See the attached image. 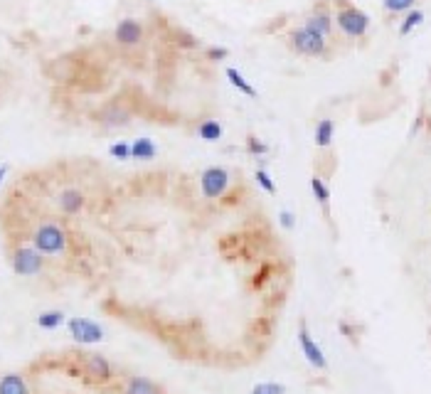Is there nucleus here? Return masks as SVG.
I'll return each mask as SVG.
<instances>
[{"label": "nucleus", "mask_w": 431, "mask_h": 394, "mask_svg": "<svg viewBox=\"0 0 431 394\" xmlns=\"http://www.w3.org/2000/svg\"><path fill=\"white\" fill-rule=\"evenodd\" d=\"M246 146H249V150H252L254 156H264V153L269 150V146L264 143V141H259L257 136H249V138H246Z\"/></svg>", "instance_id": "26"}, {"label": "nucleus", "mask_w": 431, "mask_h": 394, "mask_svg": "<svg viewBox=\"0 0 431 394\" xmlns=\"http://www.w3.org/2000/svg\"><path fill=\"white\" fill-rule=\"evenodd\" d=\"M198 136L202 138V141H220V138L224 136V128H222L220 121H205L198 128Z\"/></svg>", "instance_id": "18"}, {"label": "nucleus", "mask_w": 431, "mask_h": 394, "mask_svg": "<svg viewBox=\"0 0 431 394\" xmlns=\"http://www.w3.org/2000/svg\"><path fill=\"white\" fill-rule=\"evenodd\" d=\"M5 173H8V167H5V165H0V183H3V178H5Z\"/></svg>", "instance_id": "29"}, {"label": "nucleus", "mask_w": 431, "mask_h": 394, "mask_svg": "<svg viewBox=\"0 0 431 394\" xmlns=\"http://www.w3.org/2000/svg\"><path fill=\"white\" fill-rule=\"evenodd\" d=\"M10 266L18 276H37L45 266V257L35 249V244H23L12 251Z\"/></svg>", "instance_id": "2"}, {"label": "nucleus", "mask_w": 431, "mask_h": 394, "mask_svg": "<svg viewBox=\"0 0 431 394\" xmlns=\"http://www.w3.org/2000/svg\"><path fill=\"white\" fill-rule=\"evenodd\" d=\"M249 394H286V387L281 382H259Z\"/></svg>", "instance_id": "21"}, {"label": "nucleus", "mask_w": 431, "mask_h": 394, "mask_svg": "<svg viewBox=\"0 0 431 394\" xmlns=\"http://www.w3.org/2000/svg\"><path fill=\"white\" fill-rule=\"evenodd\" d=\"M65 313L62 311H45L37 316V325L43 330H57L60 325H65Z\"/></svg>", "instance_id": "16"}, {"label": "nucleus", "mask_w": 431, "mask_h": 394, "mask_svg": "<svg viewBox=\"0 0 431 394\" xmlns=\"http://www.w3.org/2000/svg\"><path fill=\"white\" fill-rule=\"evenodd\" d=\"M291 47L296 49L299 54H305V57H321L325 52V37L318 35V32L308 30L305 25L291 30Z\"/></svg>", "instance_id": "3"}, {"label": "nucleus", "mask_w": 431, "mask_h": 394, "mask_svg": "<svg viewBox=\"0 0 431 394\" xmlns=\"http://www.w3.org/2000/svg\"><path fill=\"white\" fill-rule=\"evenodd\" d=\"M156 143L150 138H136L131 143V158L133 161H153L156 158Z\"/></svg>", "instance_id": "14"}, {"label": "nucleus", "mask_w": 431, "mask_h": 394, "mask_svg": "<svg viewBox=\"0 0 431 394\" xmlns=\"http://www.w3.org/2000/svg\"><path fill=\"white\" fill-rule=\"evenodd\" d=\"M382 5L387 12H404V10H412L414 0H382Z\"/></svg>", "instance_id": "24"}, {"label": "nucleus", "mask_w": 431, "mask_h": 394, "mask_svg": "<svg viewBox=\"0 0 431 394\" xmlns=\"http://www.w3.org/2000/svg\"><path fill=\"white\" fill-rule=\"evenodd\" d=\"M424 23V12L421 10H412L407 15V18L401 20V25H399V35H409V32L414 30V27H419V25Z\"/></svg>", "instance_id": "20"}, {"label": "nucleus", "mask_w": 431, "mask_h": 394, "mask_svg": "<svg viewBox=\"0 0 431 394\" xmlns=\"http://www.w3.org/2000/svg\"><path fill=\"white\" fill-rule=\"evenodd\" d=\"M108 153L116 158V161H128L131 158V143H126V141H119V143H111V148H108Z\"/></svg>", "instance_id": "22"}, {"label": "nucleus", "mask_w": 431, "mask_h": 394, "mask_svg": "<svg viewBox=\"0 0 431 394\" xmlns=\"http://www.w3.org/2000/svg\"><path fill=\"white\" fill-rule=\"evenodd\" d=\"M227 79H229V84H232V86H237V89H240L244 96H252V99L257 96V89H254L252 84L246 82L244 77H242L240 69H234V67H229V69H227Z\"/></svg>", "instance_id": "17"}, {"label": "nucleus", "mask_w": 431, "mask_h": 394, "mask_svg": "<svg viewBox=\"0 0 431 394\" xmlns=\"http://www.w3.org/2000/svg\"><path fill=\"white\" fill-rule=\"evenodd\" d=\"M207 57H210V60H224V57H227V49H224V47H212Z\"/></svg>", "instance_id": "28"}, {"label": "nucleus", "mask_w": 431, "mask_h": 394, "mask_svg": "<svg viewBox=\"0 0 431 394\" xmlns=\"http://www.w3.org/2000/svg\"><path fill=\"white\" fill-rule=\"evenodd\" d=\"M333 136H336V124H333L330 119L318 121L316 136H313V141H316L318 148H328V146L333 143Z\"/></svg>", "instance_id": "15"}, {"label": "nucleus", "mask_w": 431, "mask_h": 394, "mask_svg": "<svg viewBox=\"0 0 431 394\" xmlns=\"http://www.w3.org/2000/svg\"><path fill=\"white\" fill-rule=\"evenodd\" d=\"M114 37H116L119 45H124V47H133V45H138V42L143 40V27H141L138 20L124 18L119 25H116Z\"/></svg>", "instance_id": "9"}, {"label": "nucleus", "mask_w": 431, "mask_h": 394, "mask_svg": "<svg viewBox=\"0 0 431 394\" xmlns=\"http://www.w3.org/2000/svg\"><path fill=\"white\" fill-rule=\"evenodd\" d=\"M67 328H69L72 340L79 343V345H96V343L104 340V328L99 323L89 321V318H79V316L69 318Z\"/></svg>", "instance_id": "5"}, {"label": "nucleus", "mask_w": 431, "mask_h": 394, "mask_svg": "<svg viewBox=\"0 0 431 394\" xmlns=\"http://www.w3.org/2000/svg\"><path fill=\"white\" fill-rule=\"evenodd\" d=\"M299 345H301V350H303V358L308 360L311 367H316V370H325V367H328V360H325L323 350H321V345L313 340V335L305 323L299 325Z\"/></svg>", "instance_id": "8"}, {"label": "nucleus", "mask_w": 431, "mask_h": 394, "mask_svg": "<svg viewBox=\"0 0 431 394\" xmlns=\"http://www.w3.org/2000/svg\"><path fill=\"white\" fill-rule=\"evenodd\" d=\"M229 187V170L227 167H207L202 173V178H200V190H202L205 197H222L224 192H227Z\"/></svg>", "instance_id": "7"}, {"label": "nucleus", "mask_w": 431, "mask_h": 394, "mask_svg": "<svg viewBox=\"0 0 431 394\" xmlns=\"http://www.w3.org/2000/svg\"><path fill=\"white\" fill-rule=\"evenodd\" d=\"M311 192H313V197L318 200V205H323V207H328V202H330V190H328V185H325L323 180L318 178V175H313V178H311Z\"/></svg>", "instance_id": "19"}, {"label": "nucleus", "mask_w": 431, "mask_h": 394, "mask_svg": "<svg viewBox=\"0 0 431 394\" xmlns=\"http://www.w3.org/2000/svg\"><path fill=\"white\" fill-rule=\"evenodd\" d=\"M60 209L62 212H67V215H77V212H82V207H84V195H82V190H77V187H67V190L60 192Z\"/></svg>", "instance_id": "11"}, {"label": "nucleus", "mask_w": 431, "mask_h": 394, "mask_svg": "<svg viewBox=\"0 0 431 394\" xmlns=\"http://www.w3.org/2000/svg\"><path fill=\"white\" fill-rule=\"evenodd\" d=\"M124 394H163V389H161V384L148 380V377L133 375V377H126V382H124Z\"/></svg>", "instance_id": "10"}, {"label": "nucleus", "mask_w": 431, "mask_h": 394, "mask_svg": "<svg viewBox=\"0 0 431 394\" xmlns=\"http://www.w3.org/2000/svg\"><path fill=\"white\" fill-rule=\"evenodd\" d=\"M336 20H338V27H340L347 37H362L367 32V27H370V15L353 5H345L342 10H338Z\"/></svg>", "instance_id": "6"}, {"label": "nucleus", "mask_w": 431, "mask_h": 394, "mask_svg": "<svg viewBox=\"0 0 431 394\" xmlns=\"http://www.w3.org/2000/svg\"><path fill=\"white\" fill-rule=\"evenodd\" d=\"M305 27L308 30H313V32H318V35H323V37H328V35H333V18H330V12H311L308 18H305Z\"/></svg>", "instance_id": "12"}, {"label": "nucleus", "mask_w": 431, "mask_h": 394, "mask_svg": "<svg viewBox=\"0 0 431 394\" xmlns=\"http://www.w3.org/2000/svg\"><path fill=\"white\" fill-rule=\"evenodd\" d=\"M0 394H30V387H27L23 375L8 372V375L0 377Z\"/></svg>", "instance_id": "13"}, {"label": "nucleus", "mask_w": 431, "mask_h": 394, "mask_svg": "<svg viewBox=\"0 0 431 394\" xmlns=\"http://www.w3.org/2000/svg\"><path fill=\"white\" fill-rule=\"evenodd\" d=\"M32 244L43 257H60L67 249V232L57 222H45L32 234Z\"/></svg>", "instance_id": "1"}, {"label": "nucleus", "mask_w": 431, "mask_h": 394, "mask_svg": "<svg viewBox=\"0 0 431 394\" xmlns=\"http://www.w3.org/2000/svg\"><path fill=\"white\" fill-rule=\"evenodd\" d=\"M79 370H82V375H86L91 382H96V384H104L114 377V367H111V362H108L104 355H96V353L79 355Z\"/></svg>", "instance_id": "4"}, {"label": "nucleus", "mask_w": 431, "mask_h": 394, "mask_svg": "<svg viewBox=\"0 0 431 394\" xmlns=\"http://www.w3.org/2000/svg\"><path fill=\"white\" fill-rule=\"evenodd\" d=\"M254 178H257V183L261 185V190H266V192H271V195H274V192H276V183L269 178V175H266V170H257V175H254Z\"/></svg>", "instance_id": "25"}, {"label": "nucleus", "mask_w": 431, "mask_h": 394, "mask_svg": "<svg viewBox=\"0 0 431 394\" xmlns=\"http://www.w3.org/2000/svg\"><path fill=\"white\" fill-rule=\"evenodd\" d=\"M279 222H281L283 229H294L296 227V217H294V212H288V209H281V215H279Z\"/></svg>", "instance_id": "27"}, {"label": "nucleus", "mask_w": 431, "mask_h": 394, "mask_svg": "<svg viewBox=\"0 0 431 394\" xmlns=\"http://www.w3.org/2000/svg\"><path fill=\"white\" fill-rule=\"evenodd\" d=\"M104 121L106 124H114V126H119V124H126L128 121V111H121V108H106L104 111Z\"/></svg>", "instance_id": "23"}]
</instances>
